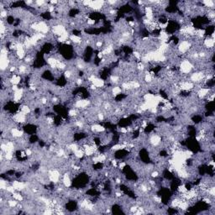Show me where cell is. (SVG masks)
Listing matches in <instances>:
<instances>
[{
  "label": "cell",
  "mask_w": 215,
  "mask_h": 215,
  "mask_svg": "<svg viewBox=\"0 0 215 215\" xmlns=\"http://www.w3.org/2000/svg\"><path fill=\"white\" fill-rule=\"evenodd\" d=\"M92 83H93L94 86L97 87L98 88H102V87H103L105 86V81L100 78H95L94 80L92 82Z\"/></svg>",
  "instance_id": "cell-1"
}]
</instances>
